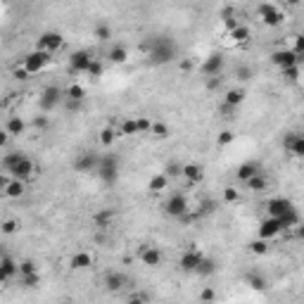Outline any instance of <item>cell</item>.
<instances>
[{
    "label": "cell",
    "instance_id": "d590c367",
    "mask_svg": "<svg viewBox=\"0 0 304 304\" xmlns=\"http://www.w3.org/2000/svg\"><path fill=\"white\" fill-rule=\"evenodd\" d=\"M157 140H164V138H169V133H171V128L164 121H152V131H150Z\"/></svg>",
    "mask_w": 304,
    "mask_h": 304
},
{
    "label": "cell",
    "instance_id": "6125c7cd",
    "mask_svg": "<svg viewBox=\"0 0 304 304\" xmlns=\"http://www.w3.org/2000/svg\"><path fill=\"white\" fill-rule=\"evenodd\" d=\"M181 69H183V72H190V69H193V62H190V60H183V62H181Z\"/></svg>",
    "mask_w": 304,
    "mask_h": 304
},
{
    "label": "cell",
    "instance_id": "6f0895ef",
    "mask_svg": "<svg viewBox=\"0 0 304 304\" xmlns=\"http://www.w3.org/2000/svg\"><path fill=\"white\" fill-rule=\"evenodd\" d=\"M235 74H238V79H240V81H250L252 79V69H250V67H238V72H235Z\"/></svg>",
    "mask_w": 304,
    "mask_h": 304
},
{
    "label": "cell",
    "instance_id": "7dc6e473",
    "mask_svg": "<svg viewBox=\"0 0 304 304\" xmlns=\"http://www.w3.org/2000/svg\"><path fill=\"white\" fill-rule=\"evenodd\" d=\"M17 228H19V221H17V219H5V221H3V226H0V231L5 233V235H12V233H17Z\"/></svg>",
    "mask_w": 304,
    "mask_h": 304
},
{
    "label": "cell",
    "instance_id": "f35d334b",
    "mask_svg": "<svg viewBox=\"0 0 304 304\" xmlns=\"http://www.w3.org/2000/svg\"><path fill=\"white\" fill-rule=\"evenodd\" d=\"M64 93H67V98L69 100H76V102H81V100L86 98V90H83V86H79V83H72Z\"/></svg>",
    "mask_w": 304,
    "mask_h": 304
},
{
    "label": "cell",
    "instance_id": "681fc988",
    "mask_svg": "<svg viewBox=\"0 0 304 304\" xmlns=\"http://www.w3.org/2000/svg\"><path fill=\"white\" fill-rule=\"evenodd\" d=\"M102 72H105V67H102V62H98V60H93L88 67V74L93 76V79H98V76H102Z\"/></svg>",
    "mask_w": 304,
    "mask_h": 304
},
{
    "label": "cell",
    "instance_id": "83f0119b",
    "mask_svg": "<svg viewBox=\"0 0 304 304\" xmlns=\"http://www.w3.org/2000/svg\"><path fill=\"white\" fill-rule=\"evenodd\" d=\"M245 186H247V190H252V193H261V190L268 188V179L264 174H257V176H252Z\"/></svg>",
    "mask_w": 304,
    "mask_h": 304
},
{
    "label": "cell",
    "instance_id": "9c48e42d",
    "mask_svg": "<svg viewBox=\"0 0 304 304\" xmlns=\"http://www.w3.org/2000/svg\"><path fill=\"white\" fill-rule=\"evenodd\" d=\"M290 209H295V205H292L287 197H271V200H266V214L273 216V219L285 216Z\"/></svg>",
    "mask_w": 304,
    "mask_h": 304
},
{
    "label": "cell",
    "instance_id": "e575fe53",
    "mask_svg": "<svg viewBox=\"0 0 304 304\" xmlns=\"http://www.w3.org/2000/svg\"><path fill=\"white\" fill-rule=\"evenodd\" d=\"M19 285L24 290H36L41 285V273H31V276H19Z\"/></svg>",
    "mask_w": 304,
    "mask_h": 304
},
{
    "label": "cell",
    "instance_id": "e0dca14e",
    "mask_svg": "<svg viewBox=\"0 0 304 304\" xmlns=\"http://www.w3.org/2000/svg\"><path fill=\"white\" fill-rule=\"evenodd\" d=\"M34 174H36V164H34V160H29V157H24L15 169L10 171V176H12V179H19V181L31 179Z\"/></svg>",
    "mask_w": 304,
    "mask_h": 304
},
{
    "label": "cell",
    "instance_id": "f6af8a7d",
    "mask_svg": "<svg viewBox=\"0 0 304 304\" xmlns=\"http://www.w3.org/2000/svg\"><path fill=\"white\" fill-rule=\"evenodd\" d=\"M31 273H38L36 261H31V259L19 261V276H31Z\"/></svg>",
    "mask_w": 304,
    "mask_h": 304
},
{
    "label": "cell",
    "instance_id": "f907efd6",
    "mask_svg": "<svg viewBox=\"0 0 304 304\" xmlns=\"http://www.w3.org/2000/svg\"><path fill=\"white\" fill-rule=\"evenodd\" d=\"M280 72H283V76H285L287 81H297V79H299V64L287 67V69H280Z\"/></svg>",
    "mask_w": 304,
    "mask_h": 304
},
{
    "label": "cell",
    "instance_id": "ac0fdd59",
    "mask_svg": "<svg viewBox=\"0 0 304 304\" xmlns=\"http://www.w3.org/2000/svg\"><path fill=\"white\" fill-rule=\"evenodd\" d=\"M19 276V261H15L10 254H3V259H0V278L8 283L10 278Z\"/></svg>",
    "mask_w": 304,
    "mask_h": 304
},
{
    "label": "cell",
    "instance_id": "277c9868",
    "mask_svg": "<svg viewBox=\"0 0 304 304\" xmlns=\"http://www.w3.org/2000/svg\"><path fill=\"white\" fill-rule=\"evenodd\" d=\"M98 164H100V155L93 150H83L76 155V160H74V171H79V174H90V171H98Z\"/></svg>",
    "mask_w": 304,
    "mask_h": 304
},
{
    "label": "cell",
    "instance_id": "680465c9",
    "mask_svg": "<svg viewBox=\"0 0 304 304\" xmlns=\"http://www.w3.org/2000/svg\"><path fill=\"white\" fill-rule=\"evenodd\" d=\"M197 219H200V212H193V214H190V212H186V214L181 216L179 221H181V224H193V221H197Z\"/></svg>",
    "mask_w": 304,
    "mask_h": 304
},
{
    "label": "cell",
    "instance_id": "4dcf8cb0",
    "mask_svg": "<svg viewBox=\"0 0 304 304\" xmlns=\"http://www.w3.org/2000/svg\"><path fill=\"white\" fill-rule=\"evenodd\" d=\"M280 224H283V231H285V228H297V226L302 224V219L297 214V209H290L285 216H280Z\"/></svg>",
    "mask_w": 304,
    "mask_h": 304
},
{
    "label": "cell",
    "instance_id": "d6986e66",
    "mask_svg": "<svg viewBox=\"0 0 304 304\" xmlns=\"http://www.w3.org/2000/svg\"><path fill=\"white\" fill-rule=\"evenodd\" d=\"M140 261H143L145 266L150 268H157L162 264V252L157 247H150V245H143L140 247Z\"/></svg>",
    "mask_w": 304,
    "mask_h": 304
},
{
    "label": "cell",
    "instance_id": "8fae6325",
    "mask_svg": "<svg viewBox=\"0 0 304 304\" xmlns=\"http://www.w3.org/2000/svg\"><path fill=\"white\" fill-rule=\"evenodd\" d=\"M202 259H205V257H202L195 247H190V250H186L183 254H181L179 266H181V271H186V273H195L197 266L202 264Z\"/></svg>",
    "mask_w": 304,
    "mask_h": 304
},
{
    "label": "cell",
    "instance_id": "9a60e30c",
    "mask_svg": "<svg viewBox=\"0 0 304 304\" xmlns=\"http://www.w3.org/2000/svg\"><path fill=\"white\" fill-rule=\"evenodd\" d=\"M280 231H283V224H280V219H273V216H266V219L259 224L261 240H271V238H276Z\"/></svg>",
    "mask_w": 304,
    "mask_h": 304
},
{
    "label": "cell",
    "instance_id": "e7e4bbea",
    "mask_svg": "<svg viewBox=\"0 0 304 304\" xmlns=\"http://www.w3.org/2000/svg\"><path fill=\"white\" fill-rule=\"evenodd\" d=\"M67 107H69V109H79V102H76V100H69V105H67Z\"/></svg>",
    "mask_w": 304,
    "mask_h": 304
},
{
    "label": "cell",
    "instance_id": "3957f363",
    "mask_svg": "<svg viewBox=\"0 0 304 304\" xmlns=\"http://www.w3.org/2000/svg\"><path fill=\"white\" fill-rule=\"evenodd\" d=\"M62 98H67V93L60 86H45L41 90V95H38V107H41L43 114H48V112L57 109V105L62 102Z\"/></svg>",
    "mask_w": 304,
    "mask_h": 304
},
{
    "label": "cell",
    "instance_id": "7a4b0ae2",
    "mask_svg": "<svg viewBox=\"0 0 304 304\" xmlns=\"http://www.w3.org/2000/svg\"><path fill=\"white\" fill-rule=\"evenodd\" d=\"M95 174H98V179L105 186H114L116 179H119V160H116V155H102Z\"/></svg>",
    "mask_w": 304,
    "mask_h": 304
},
{
    "label": "cell",
    "instance_id": "11a10c76",
    "mask_svg": "<svg viewBox=\"0 0 304 304\" xmlns=\"http://www.w3.org/2000/svg\"><path fill=\"white\" fill-rule=\"evenodd\" d=\"M205 86H207V90H219V88H221V76H212V79H207Z\"/></svg>",
    "mask_w": 304,
    "mask_h": 304
},
{
    "label": "cell",
    "instance_id": "30bf717a",
    "mask_svg": "<svg viewBox=\"0 0 304 304\" xmlns=\"http://www.w3.org/2000/svg\"><path fill=\"white\" fill-rule=\"evenodd\" d=\"M224 55L221 53H212L209 57H205V62H202V74H205L207 79H212V76H219V74L224 72Z\"/></svg>",
    "mask_w": 304,
    "mask_h": 304
},
{
    "label": "cell",
    "instance_id": "6da1fadb",
    "mask_svg": "<svg viewBox=\"0 0 304 304\" xmlns=\"http://www.w3.org/2000/svg\"><path fill=\"white\" fill-rule=\"evenodd\" d=\"M176 55H179V48H176V43H174L171 38L157 36L150 43L147 60H150V64H155V67H162V64H169L171 60H176Z\"/></svg>",
    "mask_w": 304,
    "mask_h": 304
},
{
    "label": "cell",
    "instance_id": "f546056e",
    "mask_svg": "<svg viewBox=\"0 0 304 304\" xmlns=\"http://www.w3.org/2000/svg\"><path fill=\"white\" fill-rule=\"evenodd\" d=\"M167 186H169V176H167V174H155L150 179V183H147V188H150L152 193H162Z\"/></svg>",
    "mask_w": 304,
    "mask_h": 304
},
{
    "label": "cell",
    "instance_id": "5bb4252c",
    "mask_svg": "<svg viewBox=\"0 0 304 304\" xmlns=\"http://www.w3.org/2000/svg\"><path fill=\"white\" fill-rule=\"evenodd\" d=\"M271 62L280 67V69H287V67H295L299 64V57H297L295 50H290V48H283V50H276V53L271 55Z\"/></svg>",
    "mask_w": 304,
    "mask_h": 304
},
{
    "label": "cell",
    "instance_id": "9f6ffc18",
    "mask_svg": "<svg viewBox=\"0 0 304 304\" xmlns=\"http://www.w3.org/2000/svg\"><path fill=\"white\" fill-rule=\"evenodd\" d=\"M292 50L297 53V57H304V34L295 38V48H292Z\"/></svg>",
    "mask_w": 304,
    "mask_h": 304
},
{
    "label": "cell",
    "instance_id": "8d00e7d4",
    "mask_svg": "<svg viewBox=\"0 0 304 304\" xmlns=\"http://www.w3.org/2000/svg\"><path fill=\"white\" fill-rule=\"evenodd\" d=\"M195 273H197V276H212V273H216V261L209 259V257H205V259H202V264L197 266Z\"/></svg>",
    "mask_w": 304,
    "mask_h": 304
},
{
    "label": "cell",
    "instance_id": "7bdbcfd3",
    "mask_svg": "<svg viewBox=\"0 0 304 304\" xmlns=\"http://www.w3.org/2000/svg\"><path fill=\"white\" fill-rule=\"evenodd\" d=\"M164 174H167L169 179H179V176H183V164H179V162H169V164L164 167Z\"/></svg>",
    "mask_w": 304,
    "mask_h": 304
},
{
    "label": "cell",
    "instance_id": "03108f58",
    "mask_svg": "<svg viewBox=\"0 0 304 304\" xmlns=\"http://www.w3.org/2000/svg\"><path fill=\"white\" fill-rule=\"evenodd\" d=\"M57 304H69V302H57Z\"/></svg>",
    "mask_w": 304,
    "mask_h": 304
},
{
    "label": "cell",
    "instance_id": "d4e9b609",
    "mask_svg": "<svg viewBox=\"0 0 304 304\" xmlns=\"http://www.w3.org/2000/svg\"><path fill=\"white\" fill-rule=\"evenodd\" d=\"M93 221H95V226H98L100 231L109 228V224L114 221V209H100V212H95Z\"/></svg>",
    "mask_w": 304,
    "mask_h": 304
},
{
    "label": "cell",
    "instance_id": "8992f818",
    "mask_svg": "<svg viewBox=\"0 0 304 304\" xmlns=\"http://www.w3.org/2000/svg\"><path fill=\"white\" fill-rule=\"evenodd\" d=\"M60 48H62V34H57V31H45L36 41V50L41 53H55Z\"/></svg>",
    "mask_w": 304,
    "mask_h": 304
},
{
    "label": "cell",
    "instance_id": "94428289",
    "mask_svg": "<svg viewBox=\"0 0 304 304\" xmlns=\"http://www.w3.org/2000/svg\"><path fill=\"white\" fill-rule=\"evenodd\" d=\"M15 76H17V79H22V81H24V79H29V72H27V69H24V67H22V69H17V72H15Z\"/></svg>",
    "mask_w": 304,
    "mask_h": 304
},
{
    "label": "cell",
    "instance_id": "44dd1931",
    "mask_svg": "<svg viewBox=\"0 0 304 304\" xmlns=\"http://www.w3.org/2000/svg\"><path fill=\"white\" fill-rule=\"evenodd\" d=\"M3 190H5V195L8 197L17 200V197L24 195L27 186H24V181H19V179H3Z\"/></svg>",
    "mask_w": 304,
    "mask_h": 304
},
{
    "label": "cell",
    "instance_id": "60d3db41",
    "mask_svg": "<svg viewBox=\"0 0 304 304\" xmlns=\"http://www.w3.org/2000/svg\"><path fill=\"white\" fill-rule=\"evenodd\" d=\"M31 126L36 128L38 133H43V131H48V126H50V119H48V114H43V112H41V114L34 116V121H31Z\"/></svg>",
    "mask_w": 304,
    "mask_h": 304
},
{
    "label": "cell",
    "instance_id": "1f68e13d",
    "mask_svg": "<svg viewBox=\"0 0 304 304\" xmlns=\"http://www.w3.org/2000/svg\"><path fill=\"white\" fill-rule=\"evenodd\" d=\"M216 209H219V202H216L214 197H205L202 202H200V216H207V214H216Z\"/></svg>",
    "mask_w": 304,
    "mask_h": 304
},
{
    "label": "cell",
    "instance_id": "816d5d0a",
    "mask_svg": "<svg viewBox=\"0 0 304 304\" xmlns=\"http://www.w3.org/2000/svg\"><path fill=\"white\" fill-rule=\"evenodd\" d=\"M200 299H202V302H207V304H212L216 299V290H214V287H205V290L200 292Z\"/></svg>",
    "mask_w": 304,
    "mask_h": 304
},
{
    "label": "cell",
    "instance_id": "7402d4cb",
    "mask_svg": "<svg viewBox=\"0 0 304 304\" xmlns=\"http://www.w3.org/2000/svg\"><path fill=\"white\" fill-rule=\"evenodd\" d=\"M183 176L188 179L190 186H195V183H200L205 179V169L200 164H195V162H190V164H183Z\"/></svg>",
    "mask_w": 304,
    "mask_h": 304
},
{
    "label": "cell",
    "instance_id": "db71d44e",
    "mask_svg": "<svg viewBox=\"0 0 304 304\" xmlns=\"http://www.w3.org/2000/svg\"><path fill=\"white\" fill-rule=\"evenodd\" d=\"M238 197H240V193L235 188H224V200L226 202H238Z\"/></svg>",
    "mask_w": 304,
    "mask_h": 304
},
{
    "label": "cell",
    "instance_id": "603a6c76",
    "mask_svg": "<svg viewBox=\"0 0 304 304\" xmlns=\"http://www.w3.org/2000/svg\"><path fill=\"white\" fill-rule=\"evenodd\" d=\"M245 98H247V93H245V88H228L224 95V105H228V107H238V105H242L245 102Z\"/></svg>",
    "mask_w": 304,
    "mask_h": 304
},
{
    "label": "cell",
    "instance_id": "f1b7e54d",
    "mask_svg": "<svg viewBox=\"0 0 304 304\" xmlns=\"http://www.w3.org/2000/svg\"><path fill=\"white\" fill-rule=\"evenodd\" d=\"M24 157H27V155H22V152H8V155L3 157V169H5V174H10Z\"/></svg>",
    "mask_w": 304,
    "mask_h": 304
},
{
    "label": "cell",
    "instance_id": "2e32d148",
    "mask_svg": "<svg viewBox=\"0 0 304 304\" xmlns=\"http://www.w3.org/2000/svg\"><path fill=\"white\" fill-rule=\"evenodd\" d=\"M90 62H93V57H90L88 50H76V53H72V57H69V67H72L76 74H81V72L88 74Z\"/></svg>",
    "mask_w": 304,
    "mask_h": 304
},
{
    "label": "cell",
    "instance_id": "ab89813d",
    "mask_svg": "<svg viewBox=\"0 0 304 304\" xmlns=\"http://www.w3.org/2000/svg\"><path fill=\"white\" fill-rule=\"evenodd\" d=\"M247 250H250L252 254H259V257H264V254L268 252V242L261 240V238H259V240H252L250 245H247Z\"/></svg>",
    "mask_w": 304,
    "mask_h": 304
},
{
    "label": "cell",
    "instance_id": "5b68a950",
    "mask_svg": "<svg viewBox=\"0 0 304 304\" xmlns=\"http://www.w3.org/2000/svg\"><path fill=\"white\" fill-rule=\"evenodd\" d=\"M259 17H261V22H264L266 27H280V24H283V19H285V15H283L273 3H261V5H259Z\"/></svg>",
    "mask_w": 304,
    "mask_h": 304
},
{
    "label": "cell",
    "instance_id": "ba28073f",
    "mask_svg": "<svg viewBox=\"0 0 304 304\" xmlns=\"http://www.w3.org/2000/svg\"><path fill=\"white\" fill-rule=\"evenodd\" d=\"M48 62H50V53H41V50H34V53L24 55V69H27L29 74H38Z\"/></svg>",
    "mask_w": 304,
    "mask_h": 304
},
{
    "label": "cell",
    "instance_id": "4316f807",
    "mask_svg": "<svg viewBox=\"0 0 304 304\" xmlns=\"http://www.w3.org/2000/svg\"><path fill=\"white\" fill-rule=\"evenodd\" d=\"M69 264H72V268H76V271H83V268L93 266V257H90L88 252H76Z\"/></svg>",
    "mask_w": 304,
    "mask_h": 304
},
{
    "label": "cell",
    "instance_id": "cb8c5ba5",
    "mask_svg": "<svg viewBox=\"0 0 304 304\" xmlns=\"http://www.w3.org/2000/svg\"><path fill=\"white\" fill-rule=\"evenodd\" d=\"M245 283L252 287V290H257V292H264L266 290V278L261 276V273H257V271H250V273H245Z\"/></svg>",
    "mask_w": 304,
    "mask_h": 304
},
{
    "label": "cell",
    "instance_id": "c3c4849f",
    "mask_svg": "<svg viewBox=\"0 0 304 304\" xmlns=\"http://www.w3.org/2000/svg\"><path fill=\"white\" fill-rule=\"evenodd\" d=\"M135 124H138V133H150L152 131V121L150 119H145V116H138Z\"/></svg>",
    "mask_w": 304,
    "mask_h": 304
},
{
    "label": "cell",
    "instance_id": "ee69618b",
    "mask_svg": "<svg viewBox=\"0 0 304 304\" xmlns=\"http://www.w3.org/2000/svg\"><path fill=\"white\" fill-rule=\"evenodd\" d=\"M228 36H231L235 43H247V41H250V29H247V27H238L233 34H228Z\"/></svg>",
    "mask_w": 304,
    "mask_h": 304
},
{
    "label": "cell",
    "instance_id": "b9f144b4",
    "mask_svg": "<svg viewBox=\"0 0 304 304\" xmlns=\"http://www.w3.org/2000/svg\"><path fill=\"white\" fill-rule=\"evenodd\" d=\"M135 133H138L135 119H126V121H121V126H119V135H135Z\"/></svg>",
    "mask_w": 304,
    "mask_h": 304
},
{
    "label": "cell",
    "instance_id": "d6a6232c",
    "mask_svg": "<svg viewBox=\"0 0 304 304\" xmlns=\"http://www.w3.org/2000/svg\"><path fill=\"white\" fill-rule=\"evenodd\" d=\"M109 60L114 64H124L128 60V50H126L124 45H114L112 50H109Z\"/></svg>",
    "mask_w": 304,
    "mask_h": 304
},
{
    "label": "cell",
    "instance_id": "74e56055",
    "mask_svg": "<svg viewBox=\"0 0 304 304\" xmlns=\"http://www.w3.org/2000/svg\"><path fill=\"white\" fill-rule=\"evenodd\" d=\"M93 36L105 43V41H109V38H112V29H109V24H95V29H93Z\"/></svg>",
    "mask_w": 304,
    "mask_h": 304
},
{
    "label": "cell",
    "instance_id": "be15d7a7",
    "mask_svg": "<svg viewBox=\"0 0 304 304\" xmlns=\"http://www.w3.org/2000/svg\"><path fill=\"white\" fill-rule=\"evenodd\" d=\"M295 235L299 238V240H304V221L299 226H297V231H295Z\"/></svg>",
    "mask_w": 304,
    "mask_h": 304
},
{
    "label": "cell",
    "instance_id": "91938a15",
    "mask_svg": "<svg viewBox=\"0 0 304 304\" xmlns=\"http://www.w3.org/2000/svg\"><path fill=\"white\" fill-rule=\"evenodd\" d=\"M145 302H147V297L145 295H133V297L126 299V304H145Z\"/></svg>",
    "mask_w": 304,
    "mask_h": 304
},
{
    "label": "cell",
    "instance_id": "ffe728a7",
    "mask_svg": "<svg viewBox=\"0 0 304 304\" xmlns=\"http://www.w3.org/2000/svg\"><path fill=\"white\" fill-rule=\"evenodd\" d=\"M257 174H261L259 162H242L240 167H238V171H235L238 181H242V183H247V181H250L252 176H257Z\"/></svg>",
    "mask_w": 304,
    "mask_h": 304
},
{
    "label": "cell",
    "instance_id": "4fadbf2b",
    "mask_svg": "<svg viewBox=\"0 0 304 304\" xmlns=\"http://www.w3.org/2000/svg\"><path fill=\"white\" fill-rule=\"evenodd\" d=\"M102 285H105L107 292H119V290H124L128 285V278L121 271H107L105 278H102Z\"/></svg>",
    "mask_w": 304,
    "mask_h": 304
},
{
    "label": "cell",
    "instance_id": "f5cc1de1",
    "mask_svg": "<svg viewBox=\"0 0 304 304\" xmlns=\"http://www.w3.org/2000/svg\"><path fill=\"white\" fill-rule=\"evenodd\" d=\"M233 138H235V133L226 128V131H221V133H219V138H216V140H219V145H231Z\"/></svg>",
    "mask_w": 304,
    "mask_h": 304
},
{
    "label": "cell",
    "instance_id": "bcb514c9",
    "mask_svg": "<svg viewBox=\"0 0 304 304\" xmlns=\"http://www.w3.org/2000/svg\"><path fill=\"white\" fill-rule=\"evenodd\" d=\"M238 27H240V24H238V19L231 15V10H228V12H224V29H226V31H228V34H233Z\"/></svg>",
    "mask_w": 304,
    "mask_h": 304
},
{
    "label": "cell",
    "instance_id": "836d02e7",
    "mask_svg": "<svg viewBox=\"0 0 304 304\" xmlns=\"http://www.w3.org/2000/svg\"><path fill=\"white\" fill-rule=\"evenodd\" d=\"M116 135H119V133H116L112 126H105V128L100 131V145H102V147H112V145H114V138H116Z\"/></svg>",
    "mask_w": 304,
    "mask_h": 304
},
{
    "label": "cell",
    "instance_id": "7c38bea8",
    "mask_svg": "<svg viewBox=\"0 0 304 304\" xmlns=\"http://www.w3.org/2000/svg\"><path fill=\"white\" fill-rule=\"evenodd\" d=\"M283 147H285V152L295 155V157H304V135L295 133V131H287L283 135Z\"/></svg>",
    "mask_w": 304,
    "mask_h": 304
},
{
    "label": "cell",
    "instance_id": "484cf974",
    "mask_svg": "<svg viewBox=\"0 0 304 304\" xmlns=\"http://www.w3.org/2000/svg\"><path fill=\"white\" fill-rule=\"evenodd\" d=\"M5 131H8L10 135H22L27 131V121H24L22 116H10L8 124H5Z\"/></svg>",
    "mask_w": 304,
    "mask_h": 304
},
{
    "label": "cell",
    "instance_id": "52a82bcc",
    "mask_svg": "<svg viewBox=\"0 0 304 304\" xmlns=\"http://www.w3.org/2000/svg\"><path fill=\"white\" fill-rule=\"evenodd\" d=\"M164 212L169 216H174V219H181V216L186 214V212H190L188 209V200H186V195H181V193H174V195L164 202Z\"/></svg>",
    "mask_w": 304,
    "mask_h": 304
}]
</instances>
